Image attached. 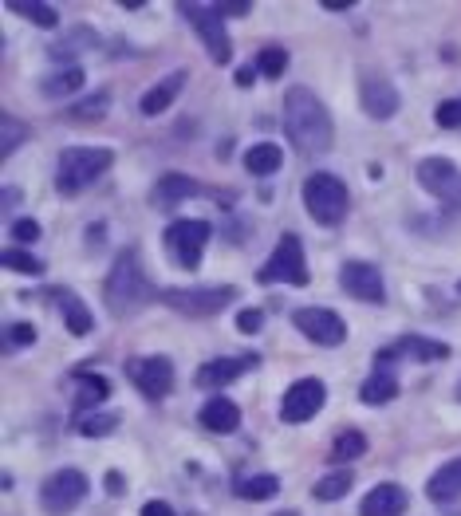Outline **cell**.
Here are the masks:
<instances>
[{
    "instance_id": "6da1fadb",
    "label": "cell",
    "mask_w": 461,
    "mask_h": 516,
    "mask_svg": "<svg viewBox=\"0 0 461 516\" xmlns=\"http://www.w3.org/2000/svg\"><path fill=\"white\" fill-rule=\"evenodd\" d=\"M284 130L304 154H324V150H331V138H335L328 107L308 87H292L284 95Z\"/></svg>"
},
{
    "instance_id": "7a4b0ae2",
    "label": "cell",
    "mask_w": 461,
    "mask_h": 516,
    "mask_svg": "<svg viewBox=\"0 0 461 516\" xmlns=\"http://www.w3.org/2000/svg\"><path fill=\"white\" fill-rule=\"evenodd\" d=\"M150 296H154V288H150V276L142 272L138 253L123 249L119 260H115V268H111V276H107V284H103V300H107L111 316L127 320V316L142 312L150 304Z\"/></svg>"
},
{
    "instance_id": "3957f363",
    "label": "cell",
    "mask_w": 461,
    "mask_h": 516,
    "mask_svg": "<svg viewBox=\"0 0 461 516\" xmlns=\"http://www.w3.org/2000/svg\"><path fill=\"white\" fill-rule=\"evenodd\" d=\"M111 166H115V150H107V146H71V150L60 154V162H56V190L64 197L83 194Z\"/></svg>"
},
{
    "instance_id": "277c9868",
    "label": "cell",
    "mask_w": 461,
    "mask_h": 516,
    "mask_svg": "<svg viewBox=\"0 0 461 516\" xmlns=\"http://www.w3.org/2000/svg\"><path fill=\"white\" fill-rule=\"evenodd\" d=\"M347 205H351V194H347V186L328 174V170H320V174H308V182H304V209L312 213V221L316 225H339L343 217H347Z\"/></svg>"
},
{
    "instance_id": "5b68a950",
    "label": "cell",
    "mask_w": 461,
    "mask_h": 516,
    "mask_svg": "<svg viewBox=\"0 0 461 516\" xmlns=\"http://www.w3.org/2000/svg\"><path fill=\"white\" fill-rule=\"evenodd\" d=\"M158 300L178 316L205 320V316H217L229 304H237V288H229V284H221V288H166V292H158Z\"/></svg>"
},
{
    "instance_id": "8992f818",
    "label": "cell",
    "mask_w": 461,
    "mask_h": 516,
    "mask_svg": "<svg viewBox=\"0 0 461 516\" xmlns=\"http://www.w3.org/2000/svg\"><path fill=\"white\" fill-rule=\"evenodd\" d=\"M178 16L190 20V28L201 36V44H205V52H209L213 64H229V60H233V40H229L225 20H221V12H217L213 4L182 0V4H178Z\"/></svg>"
},
{
    "instance_id": "52a82bcc",
    "label": "cell",
    "mask_w": 461,
    "mask_h": 516,
    "mask_svg": "<svg viewBox=\"0 0 461 516\" xmlns=\"http://www.w3.org/2000/svg\"><path fill=\"white\" fill-rule=\"evenodd\" d=\"M257 280H261V284L284 280V284H292V288H308L312 272H308V260H304V245H300V237H296V233H284V237L276 241L272 257L264 260L261 272H257Z\"/></svg>"
},
{
    "instance_id": "ba28073f",
    "label": "cell",
    "mask_w": 461,
    "mask_h": 516,
    "mask_svg": "<svg viewBox=\"0 0 461 516\" xmlns=\"http://www.w3.org/2000/svg\"><path fill=\"white\" fill-rule=\"evenodd\" d=\"M209 237H213V225L209 221H201V217H182V221H174L170 229H166V253L174 264H182V268H198L201 264V253H205V245H209Z\"/></svg>"
},
{
    "instance_id": "9c48e42d",
    "label": "cell",
    "mask_w": 461,
    "mask_h": 516,
    "mask_svg": "<svg viewBox=\"0 0 461 516\" xmlns=\"http://www.w3.org/2000/svg\"><path fill=\"white\" fill-rule=\"evenodd\" d=\"M87 497V477L79 469H56L52 477H44L40 485V509L48 516H67L75 513Z\"/></svg>"
},
{
    "instance_id": "30bf717a",
    "label": "cell",
    "mask_w": 461,
    "mask_h": 516,
    "mask_svg": "<svg viewBox=\"0 0 461 516\" xmlns=\"http://www.w3.org/2000/svg\"><path fill=\"white\" fill-rule=\"evenodd\" d=\"M418 186L438 197L446 209H461V170L450 158H422L418 162Z\"/></svg>"
},
{
    "instance_id": "8fae6325",
    "label": "cell",
    "mask_w": 461,
    "mask_h": 516,
    "mask_svg": "<svg viewBox=\"0 0 461 516\" xmlns=\"http://www.w3.org/2000/svg\"><path fill=\"white\" fill-rule=\"evenodd\" d=\"M324 402H328V387H324L320 379H300V383H292V387L284 390V398H280V418H284L288 426L312 422V418L324 410Z\"/></svg>"
},
{
    "instance_id": "7c38bea8",
    "label": "cell",
    "mask_w": 461,
    "mask_h": 516,
    "mask_svg": "<svg viewBox=\"0 0 461 516\" xmlns=\"http://www.w3.org/2000/svg\"><path fill=\"white\" fill-rule=\"evenodd\" d=\"M127 379L134 387L142 390L146 398H166L174 390V363L166 355H142V359H131L127 363Z\"/></svg>"
},
{
    "instance_id": "4fadbf2b",
    "label": "cell",
    "mask_w": 461,
    "mask_h": 516,
    "mask_svg": "<svg viewBox=\"0 0 461 516\" xmlns=\"http://www.w3.org/2000/svg\"><path fill=\"white\" fill-rule=\"evenodd\" d=\"M292 323L300 335H308L316 347H339L347 339V323L339 320V312L331 308H296Z\"/></svg>"
},
{
    "instance_id": "5bb4252c",
    "label": "cell",
    "mask_w": 461,
    "mask_h": 516,
    "mask_svg": "<svg viewBox=\"0 0 461 516\" xmlns=\"http://www.w3.org/2000/svg\"><path fill=\"white\" fill-rule=\"evenodd\" d=\"M339 288L363 304H383L387 300V284H383V272L367 260H347L339 268Z\"/></svg>"
},
{
    "instance_id": "9a60e30c",
    "label": "cell",
    "mask_w": 461,
    "mask_h": 516,
    "mask_svg": "<svg viewBox=\"0 0 461 516\" xmlns=\"http://www.w3.org/2000/svg\"><path fill=\"white\" fill-rule=\"evenodd\" d=\"M359 103H363V111H367L371 119L387 123V119L398 115L402 95H398V87L391 79H383V75H363V83H359Z\"/></svg>"
},
{
    "instance_id": "2e32d148",
    "label": "cell",
    "mask_w": 461,
    "mask_h": 516,
    "mask_svg": "<svg viewBox=\"0 0 461 516\" xmlns=\"http://www.w3.org/2000/svg\"><path fill=\"white\" fill-rule=\"evenodd\" d=\"M391 398H398V375H395V367H391V351H379L371 379L359 387V402H367V406H387Z\"/></svg>"
},
{
    "instance_id": "e0dca14e",
    "label": "cell",
    "mask_w": 461,
    "mask_h": 516,
    "mask_svg": "<svg viewBox=\"0 0 461 516\" xmlns=\"http://www.w3.org/2000/svg\"><path fill=\"white\" fill-rule=\"evenodd\" d=\"M253 363H257V355H249V359H209V363H201L198 367L194 383H198L201 390L229 387V383H237Z\"/></svg>"
},
{
    "instance_id": "ac0fdd59",
    "label": "cell",
    "mask_w": 461,
    "mask_h": 516,
    "mask_svg": "<svg viewBox=\"0 0 461 516\" xmlns=\"http://www.w3.org/2000/svg\"><path fill=\"white\" fill-rule=\"evenodd\" d=\"M406 489L395 485V481H383V485H375L367 497H363V505H359V516H402L406 513Z\"/></svg>"
},
{
    "instance_id": "d6986e66",
    "label": "cell",
    "mask_w": 461,
    "mask_h": 516,
    "mask_svg": "<svg viewBox=\"0 0 461 516\" xmlns=\"http://www.w3.org/2000/svg\"><path fill=\"white\" fill-rule=\"evenodd\" d=\"M198 422L209 434H233L241 426V406L233 398H209L198 410Z\"/></svg>"
},
{
    "instance_id": "ffe728a7",
    "label": "cell",
    "mask_w": 461,
    "mask_h": 516,
    "mask_svg": "<svg viewBox=\"0 0 461 516\" xmlns=\"http://www.w3.org/2000/svg\"><path fill=\"white\" fill-rule=\"evenodd\" d=\"M182 87H186V71H174V75H166L162 83H154V87H150V91L142 95L138 111H142L146 119H154V115L170 111V107H174V99L182 95Z\"/></svg>"
},
{
    "instance_id": "44dd1931",
    "label": "cell",
    "mask_w": 461,
    "mask_h": 516,
    "mask_svg": "<svg viewBox=\"0 0 461 516\" xmlns=\"http://www.w3.org/2000/svg\"><path fill=\"white\" fill-rule=\"evenodd\" d=\"M395 359H418V363H434V359H450V347L438 343V339H426V335H402L395 347Z\"/></svg>"
},
{
    "instance_id": "7402d4cb",
    "label": "cell",
    "mask_w": 461,
    "mask_h": 516,
    "mask_svg": "<svg viewBox=\"0 0 461 516\" xmlns=\"http://www.w3.org/2000/svg\"><path fill=\"white\" fill-rule=\"evenodd\" d=\"M458 493H461V457H454V461H446V465L430 477L426 497H430V501H438V505H446V501H454Z\"/></svg>"
},
{
    "instance_id": "603a6c76",
    "label": "cell",
    "mask_w": 461,
    "mask_h": 516,
    "mask_svg": "<svg viewBox=\"0 0 461 516\" xmlns=\"http://www.w3.org/2000/svg\"><path fill=\"white\" fill-rule=\"evenodd\" d=\"M198 182L190 178V174H162L158 178V186H154V197L162 201V205H174V201H186V197H201Z\"/></svg>"
},
{
    "instance_id": "cb8c5ba5",
    "label": "cell",
    "mask_w": 461,
    "mask_h": 516,
    "mask_svg": "<svg viewBox=\"0 0 461 516\" xmlns=\"http://www.w3.org/2000/svg\"><path fill=\"white\" fill-rule=\"evenodd\" d=\"M52 300H60V312H64V323L71 335H87L91 327H95V320H91V312H87V304L79 300V296H71V292H64V288H56L52 292Z\"/></svg>"
},
{
    "instance_id": "d4e9b609",
    "label": "cell",
    "mask_w": 461,
    "mask_h": 516,
    "mask_svg": "<svg viewBox=\"0 0 461 516\" xmlns=\"http://www.w3.org/2000/svg\"><path fill=\"white\" fill-rule=\"evenodd\" d=\"M280 166H284V154H280V146H276V142H257V146H249V150H245V170H249V174H257V178L276 174Z\"/></svg>"
},
{
    "instance_id": "484cf974",
    "label": "cell",
    "mask_w": 461,
    "mask_h": 516,
    "mask_svg": "<svg viewBox=\"0 0 461 516\" xmlns=\"http://www.w3.org/2000/svg\"><path fill=\"white\" fill-rule=\"evenodd\" d=\"M71 379L79 383V410H83V406L91 410V406H99L103 398H111V383H107L103 375H91V371L79 367V371H71Z\"/></svg>"
},
{
    "instance_id": "4316f807",
    "label": "cell",
    "mask_w": 461,
    "mask_h": 516,
    "mask_svg": "<svg viewBox=\"0 0 461 516\" xmlns=\"http://www.w3.org/2000/svg\"><path fill=\"white\" fill-rule=\"evenodd\" d=\"M351 485H355V473L335 465L328 477H320V481H316V489H312V493H316V501H343V497L351 493Z\"/></svg>"
},
{
    "instance_id": "83f0119b",
    "label": "cell",
    "mask_w": 461,
    "mask_h": 516,
    "mask_svg": "<svg viewBox=\"0 0 461 516\" xmlns=\"http://www.w3.org/2000/svg\"><path fill=\"white\" fill-rule=\"evenodd\" d=\"M8 8L16 16H24V20H32L36 28H56L60 24V12L52 4H44V0H8Z\"/></svg>"
},
{
    "instance_id": "f1b7e54d",
    "label": "cell",
    "mask_w": 461,
    "mask_h": 516,
    "mask_svg": "<svg viewBox=\"0 0 461 516\" xmlns=\"http://www.w3.org/2000/svg\"><path fill=\"white\" fill-rule=\"evenodd\" d=\"M79 87H83V71L79 67H67V71H56V75H44L40 79V91L48 99H64V95L79 91Z\"/></svg>"
},
{
    "instance_id": "f546056e",
    "label": "cell",
    "mask_w": 461,
    "mask_h": 516,
    "mask_svg": "<svg viewBox=\"0 0 461 516\" xmlns=\"http://www.w3.org/2000/svg\"><path fill=\"white\" fill-rule=\"evenodd\" d=\"M237 493H241L245 501H268V497H276V493H280V477H276V473L245 477V481L237 485Z\"/></svg>"
},
{
    "instance_id": "4dcf8cb0",
    "label": "cell",
    "mask_w": 461,
    "mask_h": 516,
    "mask_svg": "<svg viewBox=\"0 0 461 516\" xmlns=\"http://www.w3.org/2000/svg\"><path fill=\"white\" fill-rule=\"evenodd\" d=\"M119 422H123V418H119L115 410H103V414H83V418H79V434H83V438H107L111 430H119Z\"/></svg>"
},
{
    "instance_id": "1f68e13d",
    "label": "cell",
    "mask_w": 461,
    "mask_h": 516,
    "mask_svg": "<svg viewBox=\"0 0 461 516\" xmlns=\"http://www.w3.org/2000/svg\"><path fill=\"white\" fill-rule=\"evenodd\" d=\"M367 453V438L359 430H339L335 446H331V461H355Z\"/></svg>"
},
{
    "instance_id": "d6a6232c",
    "label": "cell",
    "mask_w": 461,
    "mask_h": 516,
    "mask_svg": "<svg viewBox=\"0 0 461 516\" xmlns=\"http://www.w3.org/2000/svg\"><path fill=\"white\" fill-rule=\"evenodd\" d=\"M107 107H111V99H107V95H91V99L75 103V107L67 111V119H71V123H99V119L107 115Z\"/></svg>"
},
{
    "instance_id": "836d02e7",
    "label": "cell",
    "mask_w": 461,
    "mask_h": 516,
    "mask_svg": "<svg viewBox=\"0 0 461 516\" xmlns=\"http://www.w3.org/2000/svg\"><path fill=\"white\" fill-rule=\"evenodd\" d=\"M0 264H4L8 272H24V276H40V272H44V260L32 257L28 249H4Z\"/></svg>"
},
{
    "instance_id": "e575fe53",
    "label": "cell",
    "mask_w": 461,
    "mask_h": 516,
    "mask_svg": "<svg viewBox=\"0 0 461 516\" xmlns=\"http://www.w3.org/2000/svg\"><path fill=\"white\" fill-rule=\"evenodd\" d=\"M24 138H28V127H24L16 115H0V154H4V158H8Z\"/></svg>"
},
{
    "instance_id": "d590c367",
    "label": "cell",
    "mask_w": 461,
    "mask_h": 516,
    "mask_svg": "<svg viewBox=\"0 0 461 516\" xmlns=\"http://www.w3.org/2000/svg\"><path fill=\"white\" fill-rule=\"evenodd\" d=\"M284 67H288V52L284 48H261V56H257V71L261 75L276 79V75H284Z\"/></svg>"
},
{
    "instance_id": "8d00e7d4",
    "label": "cell",
    "mask_w": 461,
    "mask_h": 516,
    "mask_svg": "<svg viewBox=\"0 0 461 516\" xmlns=\"http://www.w3.org/2000/svg\"><path fill=\"white\" fill-rule=\"evenodd\" d=\"M36 343V327L32 323H8V331H4V347L12 351V347H32Z\"/></svg>"
},
{
    "instance_id": "74e56055",
    "label": "cell",
    "mask_w": 461,
    "mask_h": 516,
    "mask_svg": "<svg viewBox=\"0 0 461 516\" xmlns=\"http://www.w3.org/2000/svg\"><path fill=\"white\" fill-rule=\"evenodd\" d=\"M434 119H438V127L458 130V127H461V99H446V103H438Z\"/></svg>"
},
{
    "instance_id": "f35d334b",
    "label": "cell",
    "mask_w": 461,
    "mask_h": 516,
    "mask_svg": "<svg viewBox=\"0 0 461 516\" xmlns=\"http://www.w3.org/2000/svg\"><path fill=\"white\" fill-rule=\"evenodd\" d=\"M40 237V225L32 221V217H20V221H12V241H20V249L28 245V241H36Z\"/></svg>"
},
{
    "instance_id": "ab89813d",
    "label": "cell",
    "mask_w": 461,
    "mask_h": 516,
    "mask_svg": "<svg viewBox=\"0 0 461 516\" xmlns=\"http://www.w3.org/2000/svg\"><path fill=\"white\" fill-rule=\"evenodd\" d=\"M237 327L245 331V335H257L264 327V312L261 308H245V312H237Z\"/></svg>"
},
{
    "instance_id": "60d3db41",
    "label": "cell",
    "mask_w": 461,
    "mask_h": 516,
    "mask_svg": "<svg viewBox=\"0 0 461 516\" xmlns=\"http://www.w3.org/2000/svg\"><path fill=\"white\" fill-rule=\"evenodd\" d=\"M221 16H249L253 12V4L249 0H221V4H213Z\"/></svg>"
},
{
    "instance_id": "b9f144b4",
    "label": "cell",
    "mask_w": 461,
    "mask_h": 516,
    "mask_svg": "<svg viewBox=\"0 0 461 516\" xmlns=\"http://www.w3.org/2000/svg\"><path fill=\"white\" fill-rule=\"evenodd\" d=\"M142 516H178V513H174L166 501H146V505H142Z\"/></svg>"
},
{
    "instance_id": "7bdbcfd3",
    "label": "cell",
    "mask_w": 461,
    "mask_h": 516,
    "mask_svg": "<svg viewBox=\"0 0 461 516\" xmlns=\"http://www.w3.org/2000/svg\"><path fill=\"white\" fill-rule=\"evenodd\" d=\"M237 87H253V79H257V67H237Z\"/></svg>"
},
{
    "instance_id": "ee69618b",
    "label": "cell",
    "mask_w": 461,
    "mask_h": 516,
    "mask_svg": "<svg viewBox=\"0 0 461 516\" xmlns=\"http://www.w3.org/2000/svg\"><path fill=\"white\" fill-rule=\"evenodd\" d=\"M107 489H111L115 497H123V489H127V477H123V473H107Z\"/></svg>"
},
{
    "instance_id": "f6af8a7d",
    "label": "cell",
    "mask_w": 461,
    "mask_h": 516,
    "mask_svg": "<svg viewBox=\"0 0 461 516\" xmlns=\"http://www.w3.org/2000/svg\"><path fill=\"white\" fill-rule=\"evenodd\" d=\"M351 4H355V0H324L328 12H343V8H351Z\"/></svg>"
},
{
    "instance_id": "bcb514c9",
    "label": "cell",
    "mask_w": 461,
    "mask_h": 516,
    "mask_svg": "<svg viewBox=\"0 0 461 516\" xmlns=\"http://www.w3.org/2000/svg\"><path fill=\"white\" fill-rule=\"evenodd\" d=\"M454 398H458V402H461V379H458V387H454Z\"/></svg>"
},
{
    "instance_id": "7dc6e473",
    "label": "cell",
    "mask_w": 461,
    "mask_h": 516,
    "mask_svg": "<svg viewBox=\"0 0 461 516\" xmlns=\"http://www.w3.org/2000/svg\"><path fill=\"white\" fill-rule=\"evenodd\" d=\"M276 516H296V513H276Z\"/></svg>"
},
{
    "instance_id": "c3c4849f",
    "label": "cell",
    "mask_w": 461,
    "mask_h": 516,
    "mask_svg": "<svg viewBox=\"0 0 461 516\" xmlns=\"http://www.w3.org/2000/svg\"><path fill=\"white\" fill-rule=\"evenodd\" d=\"M458 292H461V280H458Z\"/></svg>"
}]
</instances>
